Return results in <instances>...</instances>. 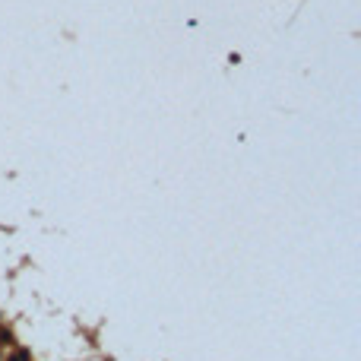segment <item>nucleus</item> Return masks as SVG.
Segmentation results:
<instances>
[]
</instances>
